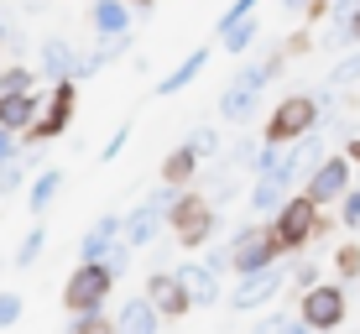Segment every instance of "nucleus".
I'll return each instance as SVG.
<instances>
[{"mask_svg":"<svg viewBox=\"0 0 360 334\" xmlns=\"http://www.w3.org/2000/svg\"><path fill=\"white\" fill-rule=\"evenodd\" d=\"M292 324H297L292 314H266V329H292Z\"/></svg>","mask_w":360,"mask_h":334,"instance_id":"nucleus-37","label":"nucleus"},{"mask_svg":"<svg viewBox=\"0 0 360 334\" xmlns=\"http://www.w3.org/2000/svg\"><path fill=\"white\" fill-rule=\"evenodd\" d=\"M131 6H136V11H152V0H131Z\"/></svg>","mask_w":360,"mask_h":334,"instance_id":"nucleus-39","label":"nucleus"},{"mask_svg":"<svg viewBox=\"0 0 360 334\" xmlns=\"http://www.w3.org/2000/svg\"><path fill=\"white\" fill-rule=\"evenodd\" d=\"M11 157H21V131L0 126V162H11Z\"/></svg>","mask_w":360,"mask_h":334,"instance_id":"nucleus-33","label":"nucleus"},{"mask_svg":"<svg viewBox=\"0 0 360 334\" xmlns=\"http://www.w3.org/2000/svg\"><path fill=\"white\" fill-rule=\"evenodd\" d=\"M162 324H167L162 308L146 298V293H141V298H126V303H120V314H115V329H131V334H157Z\"/></svg>","mask_w":360,"mask_h":334,"instance_id":"nucleus-15","label":"nucleus"},{"mask_svg":"<svg viewBox=\"0 0 360 334\" xmlns=\"http://www.w3.org/2000/svg\"><path fill=\"white\" fill-rule=\"evenodd\" d=\"M350 162H360V141H355V146H350Z\"/></svg>","mask_w":360,"mask_h":334,"instance_id":"nucleus-40","label":"nucleus"},{"mask_svg":"<svg viewBox=\"0 0 360 334\" xmlns=\"http://www.w3.org/2000/svg\"><path fill=\"white\" fill-rule=\"evenodd\" d=\"M303 193L314 204H334L350 193V157H319V167L303 178Z\"/></svg>","mask_w":360,"mask_h":334,"instance_id":"nucleus-10","label":"nucleus"},{"mask_svg":"<svg viewBox=\"0 0 360 334\" xmlns=\"http://www.w3.org/2000/svg\"><path fill=\"white\" fill-rule=\"evenodd\" d=\"M131 21H136V6H131V0H94V6H89V27H94L99 37L131 32Z\"/></svg>","mask_w":360,"mask_h":334,"instance_id":"nucleus-17","label":"nucleus"},{"mask_svg":"<svg viewBox=\"0 0 360 334\" xmlns=\"http://www.w3.org/2000/svg\"><path fill=\"white\" fill-rule=\"evenodd\" d=\"M282 11H292V16H308V11H314V0H282Z\"/></svg>","mask_w":360,"mask_h":334,"instance_id":"nucleus-38","label":"nucleus"},{"mask_svg":"<svg viewBox=\"0 0 360 334\" xmlns=\"http://www.w3.org/2000/svg\"><path fill=\"white\" fill-rule=\"evenodd\" d=\"M21 314H27V298L21 293H0V329H16Z\"/></svg>","mask_w":360,"mask_h":334,"instance_id":"nucleus-27","label":"nucleus"},{"mask_svg":"<svg viewBox=\"0 0 360 334\" xmlns=\"http://www.w3.org/2000/svg\"><path fill=\"white\" fill-rule=\"evenodd\" d=\"M167 225H172V235H178V245L198 251V245L214 235V225H219L214 199H204V193H178V204L167 209Z\"/></svg>","mask_w":360,"mask_h":334,"instance_id":"nucleus-2","label":"nucleus"},{"mask_svg":"<svg viewBox=\"0 0 360 334\" xmlns=\"http://www.w3.org/2000/svg\"><path fill=\"white\" fill-rule=\"evenodd\" d=\"M350 84H360V53L340 58V63L329 68V89H350Z\"/></svg>","mask_w":360,"mask_h":334,"instance_id":"nucleus-26","label":"nucleus"},{"mask_svg":"<svg viewBox=\"0 0 360 334\" xmlns=\"http://www.w3.org/2000/svg\"><path fill=\"white\" fill-rule=\"evenodd\" d=\"M319 209H324V204H314L308 193H288V199H282V209L266 219L282 251H297V245H308V240L319 235V225H324V214H319Z\"/></svg>","mask_w":360,"mask_h":334,"instance_id":"nucleus-1","label":"nucleus"},{"mask_svg":"<svg viewBox=\"0 0 360 334\" xmlns=\"http://www.w3.org/2000/svg\"><path fill=\"white\" fill-rule=\"evenodd\" d=\"M204 262H209V266H214V271H225V266H230V245H214V251H209V256H204Z\"/></svg>","mask_w":360,"mask_h":334,"instance_id":"nucleus-36","label":"nucleus"},{"mask_svg":"<svg viewBox=\"0 0 360 334\" xmlns=\"http://www.w3.org/2000/svg\"><path fill=\"white\" fill-rule=\"evenodd\" d=\"M282 245H277V235H271V225L262 219V225H245L240 235L230 240V271H262L271 262H282Z\"/></svg>","mask_w":360,"mask_h":334,"instance_id":"nucleus-4","label":"nucleus"},{"mask_svg":"<svg viewBox=\"0 0 360 334\" xmlns=\"http://www.w3.org/2000/svg\"><path fill=\"white\" fill-rule=\"evenodd\" d=\"M73 105H79V79H53V100L37 110L27 141H53V136H63L68 120H73Z\"/></svg>","mask_w":360,"mask_h":334,"instance_id":"nucleus-7","label":"nucleus"},{"mask_svg":"<svg viewBox=\"0 0 360 334\" xmlns=\"http://www.w3.org/2000/svg\"><path fill=\"white\" fill-rule=\"evenodd\" d=\"M204 63H209V47H193L188 58H183L172 73H162V84H157V94H178V89H188V84L204 73Z\"/></svg>","mask_w":360,"mask_h":334,"instance_id":"nucleus-20","label":"nucleus"},{"mask_svg":"<svg viewBox=\"0 0 360 334\" xmlns=\"http://www.w3.org/2000/svg\"><path fill=\"white\" fill-rule=\"evenodd\" d=\"M282 262H271V266H262V271H240V282H235V293H230V314H256V308H266L271 298L282 293Z\"/></svg>","mask_w":360,"mask_h":334,"instance_id":"nucleus-8","label":"nucleus"},{"mask_svg":"<svg viewBox=\"0 0 360 334\" xmlns=\"http://www.w3.org/2000/svg\"><path fill=\"white\" fill-rule=\"evenodd\" d=\"M198 162H204V157H198L188 141L172 146V152L162 157V183H178V188H188V183L198 178Z\"/></svg>","mask_w":360,"mask_h":334,"instance_id":"nucleus-19","label":"nucleus"},{"mask_svg":"<svg viewBox=\"0 0 360 334\" xmlns=\"http://www.w3.org/2000/svg\"><path fill=\"white\" fill-rule=\"evenodd\" d=\"M188 146H193L198 157H214V152H219V131H214V126H193V131H188Z\"/></svg>","mask_w":360,"mask_h":334,"instance_id":"nucleus-28","label":"nucleus"},{"mask_svg":"<svg viewBox=\"0 0 360 334\" xmlns=\"http://www.w3.org/2000/svg\"><path fill=\"white\" fill-rule=\"evenodd\" d=\"M37 89V73L27 63H11V68H0V100H11V94H27Z\"/></svg>","mask_w":360,"mask_h":334,"instance_id":"nucleus-24","label":"nucleus"},{"mask_svg":"<svg viewBox=\"0 0 360 334\" xmlns=\"http://www.w3.org/2000/svg\"><path fill=\"white\" fill-rule=\"evenodd\" d=\"M21 178H27V167H21L16 157H11V162H0V199H6V193H16V188H21Z\"/></svg>","mask_w":360,"mask_h":334,"instance_id":"nucleus-29","label":"nucleus"},{"mask_svg":"<svg viewBox=\"0 0 360 334\" xmlns=\"http://www.w3.org/2000/svg\"><path fill=\"white\" fill-rule=\"evenodd\" d=\"M120 219H126V214H99L94 225L79 235V262H105V251L115 245V235H120Z\"/></svg>","mask_w":360,"mask_h":334,"instance_id":"nucleus-16","label":"nucleus"},{"mask_svg":"<svg viewBox=\"0 0 360 334\" xmlns=\"http://www.w3.org/2000/svg\"><path fill=\"white\" fill-rule=\"evenodd\" d=\"M79 63H84V53L68 37H47V42L37 47V73H42V79H79Z\"/></svg>","mask_w":360,"mask_h":334,"instance_id":"nucleus-11","label":"nucleus"},{"mask_svg":"<svg viewBox=\"0 0 360 334\" xmlns=\"http://www.w3.org/2000/svg\"><path fill=\"white\" fill-rule=\"evenodd\" d=\"M256 6H262V0H230V11L219 16V32H225V27H235V21H245Z\"/></svg>","mask_w":360,"mask_h":334,"instance_id":"nucleus-30","label":"nucleus"},{"mask_svg":"<svg viewBox=\"0 0 360 334\" xmlns=\"http://www.w3.org/2000/svg\"><path fill=\"white\" fill-rule=\"evenodd\" d=\"M58 193H63V172H58V167H42V172H37V183L27 188V204H32V214H42V209L58 199Z\"/></svg>","mask_w":360,"mask_h":334,"instance_id":"nucleus-21","label":"nucleus"},{"mask_svg":"<svg viewBox=\"0 0 360 334\" xmlns=\"http://www.w3.org/2000/svg\"><path fill=\"white\" fill-rule=\"evenodd\" d=\"M340 219H345L350 230H360V188H350V193L340 199Z\"/></svg>","mask_w":360,"mask_h":334,"instance_id":"nucleus-31","label":"nucleus"},{"mask_svg":"<svg viewBox=\"0 0 360 334\" xmlns=\"http://www.w3.org/2000/svg\"><path fill=\"white\" fill-rule=\"evenodd\" d=\"M68 329L73 334H105V329H115V319L105 308H79V314H68Z\"/></svg>","mask_w":360,"mask_h":334,"instance_id":"nucleus-25","label":"nucleus"},{"mask_svg":"<svg viewBox=\"0 0 360 334\" xmlns=\"http://www.w3.org/2000/svg\"><path fill=\"white\" fill-rule=\"evenodd\" d=\"M314 126H319V100L314 94H288V100H277L262 136L266 141H297V136H308Z\"/></svg>","mask_w":360,"mask_h":334,"instance_id":"nucleus-5","label":"nucleus"},{"mask_svg":"<svg viewBox=\"0 0 360 334\" xmlns=\"http://www.w3.org/2000/svg\"><path fill=\"white\" fill-rule=\"evenodd\" d=\"M162 219H167V209L157 204L152 193H146V199L136 204V209H131L126 219H120V235H126V240L136 245V251H146V245L157 240V230H162Z\"/></svg>","mask_w":360,"mask_h":334,"instance_id":"nucleus-12","label":"nucleus"},{"mask_svg":"<svg viewBox=\"0 0 360 334\" xmlns=\"http://www.w3.org/2000/svg\"><path fill=\"white\" fill-rule=\"evenodd\" d=\"M146 298L162 308V319H183V314L193 308L188 293H183V277H178V271H152V277H146Z\"/></svg>","mask_w":360,"mask_h":334,"instance_id":"nucleus-14","label":"nucleus"},{"mask_svg":"<svg viewBox=\"0 0 360 334\" xmlns=\"http://www.w3.org/2000/svg\"><path fill=\"white\" fill-rule=\"evenodd\" d=\"M37 110H42V94H37V89L11 94V100H0V126H11V131L27 136V131H32V120H37Z\"/></svg>","mask_w":360,"mask_h":334,"instance_id":"nucleus-18","label":"nucleus"},{"mask_svg":"<svg viewBox=\"0 0 360 334\" xmlns=\"http://www.w3.org/2000/svg\"><path fill=\"white\" fill-rule=\"evenodd\" d=\"M266 79H271V73H266L262 63H245V68L225 84V94H219V115H225L230 126H240V120L256 110V100H262V84H266Z\"/></svg>","mask_w":360,"mask_h":334,"instance_id":"nucleus-9","label":"nucleus"},{"mask_svg":"<svg viewBox=\"0 0 360 334\" xmlns=\"http://www.w3.org/2000/svg\"><path fill=\"white\" fill-rule=\"evenodd\" d=\"M334 262H340V271H345V277H360V251H355V245H345V251L334 256Z\"/></svg>","mask_w":360,"mask_h":334,"instance_id":"nucleus-34","label":"nucleus"},{"mask_svg":"<svg viewBox=\"0 0 360 334\" xmlns=\"http://www.w3.org/2000/svg\"><path fill=\"white\" fill-rule=\"evenodd\" d=\"M110 293H115V271H110L105 262H79L68 271V282H63L68 314H79V308H105Z\"/></svg>","mask_w":360,"mask_h":334,"instance_id":"nucleus-3","label":"nucleus"},{"mask_svg":"<svg viewBox=\"0 0 360 334\" xmlns=\"http://www.w3.org/2000/svg\"><path fill=\"white\" fill-rule=\"evenodd\" d=\"M42 251H47V230H42V225H32L27 235H21V245H16V256H11V262H16V271H32Z\"/></svg>","mask_w":360,"mask_h":334,"instance_id":"nucleus-23","label":"nucleus"},{"mask_svg":"<svg viewBox=\"0 0 360 334\" xmlns=\"http://www.w3.org/2000/svg\"><path fill=\"white\" fill-rule=\"evenodd\" d=\"M219 42H225V53L245 58V53L256 47V16H245V21H235V27H225V32H219Z\"/></svg>","mask_w":360,"mask_h":334,"instance_id":"nucleus-22","label":"nucleus"},{"mask_svg":"<svg viewBox=\"0 0 360 334\" xmlns=\"http://www.w3.org/2000/svg\"><path fill=\"white\" fill-rule=\"evenodd\" d=\"M292 282H297V288H314V282H319V266H314V262H303V266L292 271Z\"/></svg>","mask_w":360,"mask_h":334,"instance_id":"nucleus-35","label":"nucleus"},{"mask_svg":"<svg viewBox=\"0 0 360 334\" xmlns=\"http://www.w3.org/2000/svg\"><path fill=\"white\" fill-rule=\"evenodd\" d=\"M126 141H131V120H120V131L105 141V152H99V157H105V162H115V157H120V146H126Z\"/></svg>","mask_w":360,"mask_h":334,"instance_id":"nucleus-32","label":"nucleus"},{"mask_svg":"<svg viewBox=\"0 0 360 334\" xmlns=\"http://www.w3.org/2000/svg\"><path fill=\"white\" fill-rule=\"evenodd\" d=\"M297 324L303 329H334L345 324V288L340 282H314L297 298Z\"/></svg>","mask_w":360,"mask_h":334,"instance_id":"nucleus-6","label":"nucleus"},{"mask_svg":"<svg viewBox=\"0 0 360 334\" xmlns=\"http://www.w3.org/2000/svg\"><path fill=\"white\" fill-rule=\"evenodd\" d=\"M178 277H183V293H188L193 308H209V303L225 298V288H219V271L209 266V262H183Z\"/></svg>","mask_w":360,"mask_h":334,"instance_id":"nucleus-13","label":"nucleus"}]
</instances>
